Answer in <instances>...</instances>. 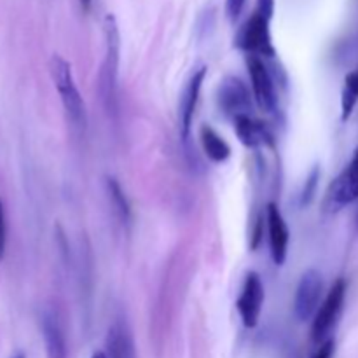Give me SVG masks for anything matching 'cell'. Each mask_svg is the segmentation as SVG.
Masks as SVG:
<instances>
[{"label":"cell","mask_w":358,"mask_h":358,"mask_svg":"<svg viewBox=\"0 0 358 358\" xmlns=\"http://www.w3.org/2000/svg\"><path fill=\"white\" fill-rule=\"evenodd\" d=\"M49 72H51V79L58 91L66 117L77 131L84 133L87 128V110L76 83H73L72 66L63 56L52 55L49 59Z\"/></svg>","instance_id":"6da1fadb"},{"label":"cell","mask_w":358,"mask_h":358,"mask_svg":"<svg viewBox=\"0 0 358 358\" xmlns=\"http://www.w3.org/2000/svg\"><path fill=\"white\" fill-rule=\"evenodd\" d=\"M105 56L101 62L98 90L101 101L108 112L115 110L117 103V73H119V52H121V35H119L117 21L114 14H107L103 20Z\"/></svg>","instance_id":"7a4b0ae2"},{"label":"cell","mask_w":358,"mask_h":358,"mask_svg":"<svg viewBox=\"0 0 358 358\" xmlns=\"http://www.w3.org/2000/svg\"><path fill=\"white\" fill-rule=\"evenodd\" d=\"M271 17L254 10L250 17L243 23L234 38V45L250 56H275V45L269 31Z\"/></svg>","instance_id":"3957f363"},{"label":"cell","mask_w":358,"mask_h":358,"mask_svg":"<svg viewBox=\"0 0 358 358\" xmlns=\"http://www.w3.org/2000/svg\"><path fill=\"white\" fill-rule=\"evenodd\" d=\"M346 297V282L343 278L336 280L334 285L329 290L327 297H325L324 304L318 308L317 315L313 318V325H311V338L315 343H325L332 329L338 324V318L341 315L343 304H345Z\"/></svg>","instance_id":"277c9868"},{"label":"cell","mask_w":358,"mask_h":358,"mask_svg":"<svg viewBox=\"0 0 358 358\" xmlns=\"http://www.w3.org/2000/svg\"><path fill=\"white\" fill-rule=\"evenodd\" d=\"M358 199V149L346 170L329 185L324 198V210L336 213Z\"/></svg>","instance_id":"5b68a950"},{"label":"cell","mask_w":358,"mask_h":358,"mask_svg":"<svg viewBox=\"0 0 358 358\" xmlns=\"http://www.w3.org/2000/svg\"><path fill=\"white\" fill-rule=\"evenodd\" d=\"M322 290H324L322 273L317 269H308L301 276L296 290V299H294V313H296L297 320L306 322L315 318L318 304H320Z\"/></svg>","instance_id":"8992f818"},{"label":"cell","mask_w":358,"mask_h":358,"mask_svg":"<svg viewBox=\"0 0 358 358\" xmlns=\"http://www.w3.org/2000/svg\"><path fill=\"white\" fill-rule=\"evenodd\" d=\"M264 297L266 294L261 276L257 273L250 271L245 278L243 289H241L240 297L236 301V310L247 329H254L259 324Z\"/></svg>","instance_id":"52a82bcc"},{"label":"cell","mask_w":358,"mask_h":358,"mask_svg":"<svg viewBox=\"0 0 358 358\" xmlns=\"http://www.w3.org/2000/svg\"><path fill=\"white\" fill-rule=\"evenodd\" d=\"M247 65L255 101H257V105L262 110L273 112L276 108V101L278 100H276L275 80H273L268 66L264 65V62L259 56H248Z\"/></svg>","instance_id":"ba28073f"},{"label":"cell","mask_w":358,"mask_h":358,"mask_svg":"<svg viewBox=\"0 0 358 358\" xmlns=\"http://www.w3.org/2000/svg\"><path fill=\"white\" fill-rule=\"evenodd\" d=\"M217 101H219L220 110L233 119L236 115L248 114V110L252 108L250 91L238 77H226L220 83Z\"/></svg>","instance_id":"9c48e42d"},{"label":"cell","mask_w":358,"mask_h":358,"mask_svg":"<svg viewBox=\"0 0 358 358\" xmlns=\"http://www.w3.org/2000/svg\"><path fill=\"white\" fill-rule=\"evenodd\" d=\"M205 76L206 66H201V69H198L192 73L191 79L185 84L184 91H182L180 105H178V117H180V136L184 142H189V136H191L192 117H194L196 107H198L199 93H201Z\"/></svg>","instance_id":"30bf717a"},{"label":"cell","mask_w":358,"mask_h":358,"mask_svg":"<svg viewBox=\"0 0 358 358\" xmlns=\"http://www.w3.org/2000/svg\"><path fill=\"white\" fill-rule=\"evenodd\" d=\"M266 224H268L271 257L276 266H282L287 259L290 233L276 203H268V206H266Z\"/></svg>","instance_id":"8fae6325"},{"label":"cell","mask_w":358,"mask_h":358,"mask_svg":"<svg viewBox=\"0 0 358 358\" xmlns=\"http://www.w3.org/2000/svg\"><path fill=\"white\" fill-rule=\"evenodd\" d=\"M233 122L234 133L240 138V142L248 149H257L261 145H271L273 143V136L269 129L266 128L264 122L257 121L250 114L236 115Z\"/></svg>","instance_id":"7c38bea8"},{"label":"cell","mask_w":358,"mask_h":358,"mask_svg":"<svg viewBox=\"0 0 358 358\" xmlns=\"http://www.w3.org/2000/svg\"><path fill=\"white\" fill-rule=\"evenodd\" d=\"M41 329H42V338H44L45 353L48 358H66V341L63 329L59 325L58 318L51 311L42 313L41 318Z\"/></svg>","instance_id":"4fadbf2b"},{"label":"cell","mask_w":358,"mask_h":358,"mask_svg":"<svg viewBox=\"0 0 358 358\" xmlns=\"http://www.w3.org/2000/svg\"><path fill=\"white\" fill-rule=\"evenodd\" d=\"M107 358H136L135 343L124 322L117 320L108 329L107 336Z\"/></svg>","instance_id":"5bb4252c"},{"label":"cell","mask_w":358,"mask_h":358,"mask_svg":"<svg viewBox=\"0 0 358 358\" xmlns=\"http://www.w3.org/2000/svg\"><path fill=\"white\" fill-rule=\"evenodd\" d=\"M199 140H201L203 150H205V154L212 161H215V163H224V161L229 159V143H227L212 126L203 124L201 128H199Z\"/></svg>","instance_id":"9a60e30c"},{"label":"cell","mask_w":358,"mask_h":358,"mask_svg":"<svg viewBox=\"0 0 358 358\" xmlns=\"http://www.w3.org/2000/svg\"><path fill=\"white\" fill-rule=\"evenodd\" d=\"M105 184H107L108 198H110L112 206H114L115 215L119 217L122 224H129V220H131V206H129V201L126 198L124 191H122L121 184L114 177H107Z\"/></svg>","instance_id":"2e32d148"},{"label":"cell","mask_w":358,"mask_h":358,"mask_svg":"<svg viewBox=\"0 0 358 358\" xmlns=\"http://www.w3.org/2000/svg\"><path fill=\"white\" fill-rule=\"evenodd\" d=\"M358 101V70H353L345 77V87L341 94V121L346 122L352 117Z\"/></svg>","instance_id":"e0dca14e"},{"label":"cell","mask_w":358,"mask_h":358,"mask_svg":"<svg viewBox=\"0 0 358 358\" xmlns=\"http://www.w3.org/2000/svg\"><path fill=\"white\" fill-rule=\"evenodd\" d=\"M318 180H320V168L315 166L313 170L310 171L306 178V184H304L303 192H301V206H308L315 198V192H317Z\"/></svg>","instance_id":"ac0fdd59"},{"label":"cell","mask_w":358,"mask_h":358,"mask_svg":"<svg viewBox=\"0 0 358 358\" xmlns=\"http://www.w3.org/2000/svg\"><path fill=\"white\" fill-rule=\"evenodd\" d=\"M7 226H6V208H3V201L0 198V261L6 254V240H7Z\"/></svg>","instance_id":"d6986e66"},{"label":"cell","mask_w":358,"mask_h":358,"mask_svg":"<svg viewBox=\"0 0 358 358\" xmlns=\"http://www.w3.org/2000/svg\"><path fill=\"white\" fill-rule=\"evenodd\" d=\"M245 0H226V13L231 21H236L243 10Z\"/></svg>","instance_id":"ffe728a7"},{"label":"cell","mask_w":358,"mask_h":358,"mask_svg":"<svg viewBox=\"0 0 358 358\" xmlns=\"http://www.w3.org/2000/svg\"><path fill=\"white\" fill-rule=\"evenodd\" d=\"M334 352H336V343L334 339H327L325 343H322L320 348L317 350L311 358H334Z\"/></svg>","instance_id":"44dd1931"},{"label":"cell","mask_w":358,"mask_h":358,"mask_svg":"<svg viewBox=\"0 0 358 358\" xmlns=\"http://www.w3.org/2000/svg\"><path fill=\"white\" fill-rule=\"evenodd\" d=\"M255 10L264 14V16L273 17V13H275V0H257Z\"/></svg>","instance_id":"7402d4cb"},{"label":"cell","mask_w":358,"mask_h":358,"mask_svg":"<svg viewBox=\"0 0 358 358\" xmlns=\"http://www.w3.org/2000/svg\"><path fill=\"white\" fill-rule=\"evenodd\" d=\"M79 3H80V7H83L84 10H90L91 0H79Z\"/></svg>","instance_id":"603a6c76"},{"label":"cell","mask_w":358,"mask_h":358,"mask_svg":"<svg viewBox=\"0 0 358 358\" xmlns=\"http://www.w3.org/2000/svg\"><path fill=\"white\" fill-rule=\"evenodd\" d=\"M91 358H107V355H105L103 352H96V353H94V355L91 357Z\"/></svg>","instance_id":"cb8c5ba5"},{"label":"cell","mask_w":358,"mask_h":358,"mask_svg":"<svg viewBox=\"0 0 358 358\" xmlns=\"http://www.w3.org/2000/svg\"><path fill=\"white\" fill-rule=\"evenodd\" d=\"M13 358H27V357H24L23 353H16V355H14Z\"/></svg>","instance_id":"d4e9b609"},{"label":"cell","mask_w":358,"mask_h":358,"mask_svg":"<svg viewBox=\"0 0 358 358\" xmlns=\"http://www.w3.org/2000/svg\"><path fill=\"white\" fill-rule=\"evenodd\" d=\"M357 226H358V212H357Z\"/></svg>","instance_id":"484cf974"}]
</instances>
